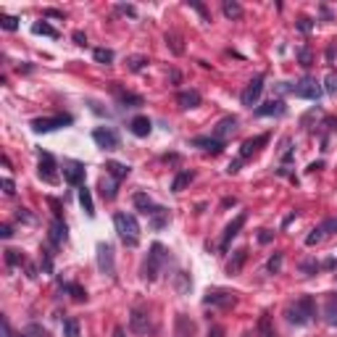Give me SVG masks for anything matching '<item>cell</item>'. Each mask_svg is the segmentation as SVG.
<instances>
[{"instance_id":"obj_1","label":"cell","mask_w":337,"mask_h":337,"mask_svg":"<svg viewBox=\"0 0 337 337\" xmlns=\"http://www.w3.org/2000/svg\"><path fill=\"white\" fill-rule=\"evenodd\" d=\"M113 227L126 248H137V242H140V224H137V219L132 214H124V211L113 214Z\"/></svg>"},{"instance_id":"obj_2","label":"cell","mask_w":337,"mask_h":337,"mask_svg":"<svg viewBox=\"0 0 337 337\" xmlns=\"http://www.w3.org/2000/svg\"><path fill=\"white\" fill-rule=\"evenodd\" d=\"M316 316V306H313V298H300L293 306L287 308V321L298 324V327H306V324Z\"/></svg>"},{"instance_id":"obj_3","label":"cell","mask_w":337,"mask_h":337,"mask_svg":"<svg viewBox=\"0 0 337 337\" xmlns=\"http://www.w3.org/2000/svg\"><path fill=\"white\" fill-rule=\"evenodd\" d=\"M164 263H166V248L161 245V242H153V245H150L148 258H145V263H143V280L153 282Z\"/></svg>"},{"instance_id":"obj_4","label":"cell","mask_w":337,"mask_h":337,"mask_svg":"<svg viewBox=\"0 0 337 337\" xmlns=\"http://www.w3.org/2000/svg\"><path fill=\"white\" fill-rule=\"evenodd\" d=\"M290 92H293L295 98H306V100H319L324 90H321V85L316 82V79L306 77V79H300V82L290 85Z\"/></svg>"},{"instance_id":"obj_5","label":"cell","mask_w":337,"mask_h":337,"mask_svg":"<svg viewBox=\"0 0 337 337\" xmlns=\"http://www.w3.org/2000/svg\"><path fill=\"white\" fill-rule=\"evenodd\" d=\"M74 119L69 113H58V116H45V119H34L32 121V129L34 132H53V129H61V126H69Z\"/></svg>"},{"instance_id":"obj_6","label":"cell","mask_w":337,"mask_h":337,"mask_svg":"<svg viewBox=\"0 0 337 337\" xmlns=\"http://www.w3.org/2000/svg\"><path fill=\"white\" fill-rule=\"evenodd\" d=\"M92 140H95V145L103 148V150L119 148V134H116V129H111V126H98V129H92Z\"/></svg>"},{"instance_id":"obj_7","label":"cell","mask_w":337,"mask_h":337,"mask_svg":"<svg viewBox=\"0 0 337 337\" xmlns=\"http://www.w3.org/2000/svg\"><path fill=\"white\" fill-rule=\"evenodd\" d=\"M40 179L42 182H48V184H55L58 182V164H55V158L50 153H40Z\"/></svg>"},{"instance_id":"obj_8","label":"cell","mask_w":337,"mask_h":337,"mask_svg":"<svg viewBox=\"0 0 337 337\" xmlns=\"http://www.w3.org/2000/svg\"><path fill=\"white\" fill-rule=\"evenodd\" d=\"M63 179L69 184H74V187H82V182H85V164H79V161H63Z\"/></svg>"},{"instance_id":"obj_9","label":"cell","mask_w":337,"mask_h":337,"mask_svg":"<svg viewBox=\"0 0 337 337\" xmlns=\"http://www.w3.org/2000/svg\"><path fill=\"white\" fill-rule=\"evenodd\" d=\"M98 269L106 277H113V272H116V266H113V245H111V242H100V245H98Z\"/></svg>"},{"instance_id":"obj_10","label":"cell","mask_w":337,"mask_h":337,"mask_svg":"<svg viewBox=\"0 0 337 337\" xmlns=\"http://www.w3.org/2000/svg\"><path fill=\"white\" fill-rule=\"evenodd\" d=\"M245 222H248V214H245V211L237 214L235 219H232V222L227 224V229H224V235H222V242H219V248L227 250V248H229V242L240 235V229H242V224H245Z\"/></svg>"},{"instance_id":"obj_11","label":"cell","mask_w":337,"mask_h":337,"mask_svg":"<svg viewBox=\"0 0 337 337\" xmlns=\"http://www.w3.org/2000/svg\"><path fill=\"white\" fill-rule=\"evenodd\" d=\"M261 92H263V77H255L253 82L242 90V95H240V100H242V106H248V108H253L255 103H258V98H261Z\"/></svg>"},{"instance_id":"obj_12","label":"cell","mask_w":337,"mask_h":337,"mask_svg":"<svg viewBox=\"0 0 337 337\" xmlns=\"http://www.w3.org/2000/svg\"><path fill=\"white\" fill-rule=\"evenodd\" d=\"M129 329L134 334H148L150 332V316H148V311L132 308V313H129Z\"/></svg>"},{"instance_id":"obj_13","label":"cell","mask_w":337,"mask_h":337,"mask_svg":"<svg viewBox=\"0 0 337 337\" xmlns=\"http://www.w3.org/2000/svg\"><path fill=\"white\" fill-rule=\"evenodd\" d=\"M237 303L235 293H227V290H214V293L206 295V306H219V308H232Z\"/></svg>"},{"instance_id":"obj_14","label":"cell","mask_w":337,"mask_h":337,"mask_svg":"<svg viewBox=\"0 0 337 337\" xmlns=\"http://www.w3.org/2000/svg\"><path fill=\"white\" fill-rule=\"evenodd\" d=\"M266 143H269V134H258V137H253V140H245V143H242V148H240V158L248 161L250 156L258 153L261 145H266Z\"/></svg>"},{"instance_id":"obj_15","label":"cell","mask_w":337,"mask_h":337,"mask_svg":"<svg viewBox=\"0 0 337 337\" xmlns=\"http://www.w3.org/2000/svg\"><path fill=\"white\" fill-rule=\"evenodd\" d=\"M235 129H237V119H235V116H224V119L216 124L214 137H216V140H222V143H224L229 134H235Z\"/></svg>"},{"instance_id":"obj_16","label":"cell","mask_w":337,"mask_h":337,"mask_svg":"<svg viewBox=\"0 0 337 337\" xmlns=\"http://www.w3.org/2000/svg\"><path fill=\"white\" fill-rule=\"evenodd\" d=\"M192 145H195V148H203L206 153H211V156H219V153L224 150V143L216 140V137H195Z\"/></svg>"},{"instance_id":"obj_17","label":"cell","mask_w":337,"mask_h":337,"mask_svg":"<svg viewBox=\"0 0 337 337\" xmlns=\"http://www.w3.org/2000/svg\"><path fill=\"white\" fill-rule=\"evenodd\" d=\"M48 240H50V245H53V248H58V245H63V242H66V224L61 222V219H55V222L50 224Z\"/></svg>"},{"instance_id":"obj_18","label":"cell","mask_w":337,"mask_h":337,"mask_svg":"<svg viewBox=\"0 0 337 337\" xmlns=\"http://www.w3.org/2000/svg\"><path fill=\"white\" fill-rule=\"evenodd\" d=\"M132 203H134V208H137V211H140V214H145L148 219L153 216V214H156V208H158V206H156L153 200H150V197H148L145 192H137V195L132 197Z\"/></svg>"},{"instance_id":"obj_19","label":"cell","mask_w":337,"mask_h":337,"mask_svg":"<svg viewBox=\"0 0 337 337\" xmlns=\"http://www.w3.org/2000/svg\"><path fill=\"white\" fill-rule=\"evenodd\" d=\"M285 111H287V106L282 100H269L255 108V116H285Z\"/></svg>"},{"instance_id":"obj_20","label":"cell","mask_w":337,"mask_h":337,"mask_svg":"<svg viewBox=\"0 0 337 337\" xmlns=\"http://www.w3.org/2000/svg\"><path fill=\"white\" fill-rule=\"evenodd\" d=\"M200 100L203 98H200V92H197V90H182L177 95V103L182 108H197V106H200Z\"/></svg>"},{"instance_id":"obj_21","label":"cell","mask_w":337,"mask_h":337,"mask_svg":"<svg viewBox=\"0 0 337 337\" xmlns=\"http://www.w3.org/2000/svg\"><path fill=\"white\" fill-rule=\"evenodd\" d=\"M245 258H248V250H245V248L235 250V255H232L229 263H227V274H229V277L240 274V272H242V263H245Z\"/></svg>"},{"instance_id":"obj_22","label":"cell","mask_w":337,"mask_h":337,"mask_svg":"<svg viewBox=\"0 0 337 337\" xmlns=\"http://www.w3.org/2000/svg\"><path fill=\"white\" fill-rule=\"evenodd\" d=\"M150 126H153V124H150L148 116H137V119L129 121V132H132L134 137H148V134H150Z\"/></svg>"},{"instance_id":"obj_23","label":"cell","mask_w":337,"mask_h":337,"mask_svg":"<svg viewBox=\"0 0 337 337\" xmlns=\"http://www.w3.org/2000/svg\"><path fill=\"white\" fill-rule=\"evenodd\" d=\"M106 169H108V174L113 177V182H121L126 174H129V166H124V164H119V161H108L106 164Z\"/></svg>"},{"instance_id":"obj_24","label":"cell","mask_w":337,"mask_h":337,"mask_svg":"<svg viewBox=\"0 0 337 337\" xmlns=\"http://www.w3.org/2000/svg\"><path fill=\"white\" fill-rule=\"evenodd\" d=\"M192 334H195L192 321L187 316H177V332H174V337H192Z\"/></svg>"},{"instance_id":"obj_25","label":"cell","mask_w":337,"mask_h":337,"mask_svg":"<svg viewBox=\"0 0 337 337\" xmlns=\"http://www.w3.org/2000/svg\"><path fill=\"white\" fill-rule=\"evenodd\" d=\"M192 179H195V174H192V171H179L177 177H174V182H171V190H174V192H182Z\"/></svg>"},{"instance_id":"obj_26","label":"cell","mask_w":337,"mask_h":337,"mask_svg":"<svg viewBox=\"0 0 337 337\" xmlns=\"http://www.w3.org/2000/svg\"><path fill=\"white\" fill-rule=\"evenodd\" d=\"M169 224V211H166V208H156V214L153 216H150V227H153V229H164Z\"/></svg>"},{"instance_id":"obj_27","label":"cell","mask_w":337,"mask_h":337,"mask_svg":"<svg viewBox=\"0 0 337 337\" xmlns=\"http://www.w3.org/2000/svg\"><path fill=\"white\" fill-rule=\"evenodd\" d=\"M119 103H121V106H126V108H140L145 100L140 95H132V92H121L119 90Z\"/></svg>"},{"instance_id":"obj_28","label":"cell","mask_w":337,"mask_h":337,"mask_svg":"<svg viewBox=\"0 0 337 337\" xmlns=\"http://www.w3.org/2000/svg\"><path fill=\"white\" fill-rule=\"evenodd\" d=\"M79 203H82V208H85V214H87V216H95V206H92V195H90L87 187L79 190Z\"/></svg>"},{"instance_id":"obj_29","label":"cell","mask_w":337,"mask_h":337,"mask_svg":"<svg viewBox=\"0 0 337 337\" xmlns=\"http://www.w3.org/2000/svg\"><path fill=\"white\" fill-rule=\"evenodd\" d=\"M174 287H177V293H190V287H192V282H190V274L187 272H179L177 274V282H174Z\"/></svg>"},{"instance_id":"obj_30","label":"cell","mask_w":337,"mask_h":337,"mask_svg":"<svg viewBox=\"0 0 337 337\" xmlns=\"http://www.w3.org/2000/svg\"><path fill=\"white\" fill-rule=\"evenodd\" d=\"M6 263H8V266H21V263H27V258H24V253H21V250L8 248V250H6Z\"/></svg>"},{"instance_id":"obj_31","label":"cell","mask_w":337,"mask_h":337,"mask_svg":"<svg viewBox=\"0 0 337 337\" xmlns=\"http://www.w3.org/2000/svg\"><path fill=\"white\" fill-rule=\"evenodd\" d=\"M92 55H95V61L103 63V66L113 63V50H108V48H95V50H92Z\"/></svg>"},{"instance_id":"obj_32","label":"cell","mask_w":337,"mask_h":337,"mask_svg":"<svg viewBox=\"0 0 337 337\" xmlns=\"http://www.w3.org/2000/svg\"><path fill=\"white\" fill-rule=\"evenodd\" d=\"M63 337H82V329H79L77 319H66L63 321Z\"/></svg>"},{"instance_id":"obj_33","label":"cell","mask_w":337,"mask_h":337,"mask_svg":"<svg viewBox=\"0 0 337 337\" xmlns=\"http://www.w3.org/2000/svg\"><path fill=\"white\" fill-rule=\"evenodd\" d=\"M224 16H229V19H240V16H242V6L235 3V0H224Z\"/></svg>"},{"instance_id":"obj_34","label":"cell","mask_w":337,"mask_h":337,"mask_svg":"<svg viewBox=\"0 0 337 337\" xmlns=\"http://www.w3.org/2000/svg\"><path fill=\"white\" fill-rule=\"evenodd\" d=\"M32 32H34V34H45V37H58V32H55L50 24H45V21H37V24H32Z\"/></svg>"},{"instance_id":"obj_35","label":"cell","mask_w":337,"mask_h":337,"mask_svg":"<svg viewBox=\"0 0 337 337\" xmlns=\"http://www.w3.org/2000/svg\"><path fill=\"white\" fill-rule=\"evenodd\" d=\"M116 184H119V182H106V179L100 182V195L106 197V200H113V197H116Z\"/></svg>"},{"instance_id":"obj_36","label":"cell","mask_w":337,"mask_h":337,"mask_svg":"<svg viewBox=\"0 0 337 337\" xmlns=\"http://www.w3.org/2000/svg\"><path fill=\"white\" fill-rule=\"evenodd\" d=\"M63 290H66V293H72V298L79 300V303H82V300H87L85 287H79V285H63Z\"/></svg>"},{"instance_id":"obj_37","label":"cell","mask_w":337,"mask_h":337,"mask_svg":"<svg viewBox=\"0 0 337 337\" xmlns=\"http://www.w3.org/2000/svg\"><path fill=\"white\" fill-rule=\"evenodd\" d=\"M0 27H3L6 32H16V29H19V19H16V16H6V14H3V16H0Z\"/></svg>"},{"instance_id":"obj_38","label":"cell","mask_w":337,"mask_h":337,"mask_svg":"<svg viewBox=\"0 0 337 337\" xmlns=\"http://www.w3.org/2000/svg\"><path fill=\"white\" fill-rule=\"evenodd\" d=\"M324 90H327L329 95H337V72L327 74V79H324Z\"/></svg>"},{"instance_id":"obj_39","label":"cell","mask_w":337,"mask_h":337,"mask_svg":"<svg viewBox=\"0 0 337 337\" xmlns=\"http://www.w3.org/2000/svg\"><path fill=\"white\" fill-rule=\"evenodd\" d=\"M266 269H269L272 274H280V269H282V253H274L269 258V263H266Z\"/></svg>"},{"instance_id":"obj_40","label":"cell","mask_w":337,"mask_h":337,"mask_svg":"<svg viewBox=\"0 0 337 337\" xmlns=\"http://www.w3.org/2000/svg\"><path fill=\"white\" fill-rule=\"evenodd\" d=\"M324 313H327V324H332V327H337V306L334 300H329L327 308H324Z\"/></svg>"},{"instance_id":"obj_41","label":"cell","mask_w":337,"mask_h":337,"mask_svg":"<svg viewBox=\"0 0 337 337\" xmlns=\"http://www.w3.org/2000/svg\"><path fill=\"white\" fill-rule=\"evenodd\" d=\"M126 63H129V69H132V72H140V69L148 63V58H145V55H132Z\"/></svg>"},{"instance_id":"obj_42","label":"cell","mask_w":337,"mask_h":337,"mask_svg":"<svg viewBox=\"0 0 337 337\" xmlns=\"http://www.w3.org/2000/svg\"><path fill=\"white\" fill-rule=\"evenodd\" d=\"M24 334H29V337H50V334H48V329H42L40 324H29Z\"/></svg>"},{"instance_id":"obj_43","label":"cell","mask_w":337,"mask_h":337,"mask_svg":"<svg viewBox=\"0 0 337 337\" xmlns=\"http://www.w3.org/2000/svg\"><path fill=\"white\" fill-rule=\"evenodd\" d=\"M324 240V232H321V227H316L311 232V235L306 237V245H316V242H321Z\"/></svg>"},{"instance_id":"obj_44","label":"cell","mask_w":337,"mask_h":337,"mask_svg":"<svg viewBox=\"0 0 337 337\" xmlns=\"http://www.w3.org/2000/svg\"><path fill=\"white\" fill-rule=\"evenodd\" d=\"M300 272H303L306 277H311V274L319 272V263L316 261H306V263H300Z\"/></svg>"},{"instance_id":"obj_45","label":"cell","mask_w":337,"mask_h":337,"mask_svg":"<svg viewBox=\"0 0 337 337\" xmlns=\"http://www.w3.org/2000/svg\"><path fill=\"white\" fill-rule=\"evenodd\" d=\"M258 327H261L263 337H277V334L272 332V327H269V316H261V321H258Z\"/></svg>"},{"instance_id":"obj_46","label":"cell","mask_w":337,"mask_h":337,"mask_svg":"<svg viewBox=\"0 0 337 337\" xmlns=\"http://www.w3.org/2000/svg\"><path fill=\"white\" fill-rule=\"evenodd\" d=\"M0 187H3V192H6V195H14V192H16V184H14V179H8V177H6L3 182H0Z\"/></svg>"},{"instance_id":"obj_47","label":"cell","mask_w":337,"mask_h":337,"mask_svg":"<svg viewBox=\"0 0 337 337\" xmlns=\"http://www.w3.org/2000/svg\"><path fill=\"white\" fill-rule=\"evenodd\" d=\"M42 269H45V274H50L53 272V258H50V253L45 250V255H42Z\"/></svg>"},{"instance_id":"obj_48","label":"cell","mask_w":337,"mask_h":337,"mask_svg":"<svg viewBox=\"0 0 337 337\" xmlns=\"http://www.w3.org/2000/svg\"><path fill=\"white\" fill-rule=\"evenodd\" d=\"M298 58H300V66H311V50L308 48H303L298 53Z\"/></svg>"},{"instance_id":"obj_49","label":"cell","mask_w":337,"mask_h":337,"mask_svg":"<svg viewBox=\"0 0 337 337\" xmlns=\"http://www.w3.org/2000/svg\"><path fill=\"white\" fill-rule=\"evenodd\" d=\"M119 14H126V16H137V8L134 6H116Z\"/></svg>"},{"instance_id":"obj_50","label":"cell","mask_w":337,"mask_h":337,"mask_svg":"<svg viewBox=\"0 0 337 337\" xmlns=\"http://www.w3.org/2000/svg\"><path fill=\"white\" fill-rule=\"evenodd\" d=\"M166 42H171V50H174V53H177V55L182 53V45L177 42V37H174V34H166Z\"/></svg>"},{"instance_id":"obj_51","label":"cell","mask_w":337,"mask_h":337,"mask_svg":"<svg viewBox=\"0 0 337 337\" xmlns=\"http://www.w3.org/2000/svg\"><path fill=\"white\" fill-rule=\"evenodd\" d=\"M16 216H19V222H27V224H32V222H34V216H29V214H27V208H19V214H16Z\"/></svg>"},{"instance_id":"obj_52","label":"cell","mask_w":337,"mask_h":337,"mask_svg":"<svg viewBox=\"0 0 337 337\" xmlns=\"http://www.w3.org/2000/svg\"><path fill=\"white\" fill-rule=\"evenodd\" d=\"M0 237H3V240H11V237H14V229H11L8 224H3V227H0Z\"/></svg>"},{"instance_id":"obj_53","label":"cell","mask_w":337,"mask_h":337,"mask_svg":"<svg viewBox=\"0 0 337 337\" xmlns=\"http://www.w3.org/2000/svg\"><path fill=\"white\" fill-rule=\"evenodd\" d=\"M240 166H242V158H237V161H232V164L227 166V171H229V174H237V171H240Z\"/></svg>"},{"instance_id":"obj_54","label":"cell","mask_w":337,"mask_h":337,"mask_svg":"<svg viewBox=\"0 0 337 337\" xmlns=\"http://www.w3.org/2000/svg\"><path fill=\"white\" fill-rule=\"evenodd\" d=\"M74 42H77V45H85V42H87L85 32H79V29H77V32H74Z\"/></svg>"},{"instance_id":"obj_55","label":"cell","mask_w":337,"mask_h":337,"mask_svg":"<svg viewBox=\"0 0 337 337\" xmlns=\"http://www.w3.org/2000/svg\"><path fill=\"white\" fill-rule=\"evenodd\" d=\"M258 240H261V242H272V232H266V229H261V235H258Z\"/></svg>"},{"instance_id":"obj_56","label":"cell","mask_w":337,"mask_h":337,"mask_svg":"<svg viewBox=\"0 0 337 337\" xmlns=\"http://www.w3.org/2000/svg\"><path fill=\"white\" fill-rule=\"evenodd\" d=\"M285 148H290V140H285ZM290 158H293V153H290V150H285V153H282V161H290Z\"/></svg>"},{"instance_id":"obj_57","label":"cell","mask_w":337,"mask_h":337,"mask_svg":"<svg viewBox=\"0 0 337 337\" xmlns=\"http://www.w3.org/2000/svg\"><path fill=\"white\" fill-rule=\"evenodd\" d=\"M45 16H53V19H61L63 14H61V11H45Z\"/></svg>"},{"instance_id":"obj_58","label":"cell","mask_w":337,"mask_h":337,"mask_svg":"<svg viewBox=\"0 0 337 337\" xmlns=\"http://www.w3.org/2000/svg\"><path fill=\"white\" fill-rule=\"evenodd\" d=\"M300 29H303V32H308L311 29V24H308V19H303V21H300V24H298Z\"/></svg>"},{"instance_id":"obj_59","label":"cell","mask_w":337,"mask_h":337,"mask_svg":"<svg viewBox=\"0 0 337 337\" xmlns=\"http://www.w3.org/2000/svg\"><path fill=\"white\" fill-rule=\"evenodd\" d=\"M321 266H324V269H332V266H334V258H327V261H324Z\"/></svg>"},{"instance_id":"obj_60","label":"cell","mask_w":337,"mask_h":337,"mask_svg":"<svg viewBox=\"0 0 337 337\" xmlns=\"http://www.w3.org/2000/svg\"><path fill=\"white\" fill-rule=\"evenodd\" d=\"M113 337H124V329H121V327H116V329H113Z\"/></svg>"},{"instance_id":"obj_61","label":"cell","mask_w":337,"mask_h":337,"mask_svg":"<svg viewBox=\"0 0 337 337\" xmlns=\"http://www.w3.org/2000/svg\"><path fill=\"white\" fill-rule=\"evenodd\" d=\"M14 337H29V334H14Z\"/></svg>"}]
</instances>
